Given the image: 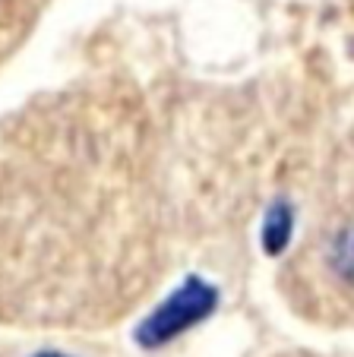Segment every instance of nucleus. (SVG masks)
Listing matches in <instances>:
<instances>
[{
    "mask_svg": "<svg viewBox=\"0 0 354 357\" xmlns=\"http://www.w3.org/2000/svg\"><path fill=\"white\" fill-rule=\"evenodd\" d=\"M212 303H215V291L209 288V284L190 278V282L184 284V288L177 291L146 326H142V342L146 344L168 342V338L184 332L187 326L200 323V319L212 310Z\"/></svg>",
    "mask_w": 354,
    "mask_h": 357,
    "instance_id": "obj_1",
    "label": "nucleus"
},
{
    "mask_svg": "<svg viewBox=\"0 0 354 357\" xmlns=\"http://www.w3.org/2000/svg\"><path fill=\"white\" fill-rule=\"evenodd\" d=\"M329 266L339 278L354 282V228H341L329 243Z\"/></svg>",
    "mask_w": 354,
    "mask_h": 357,
    "instance_id": "obj_2",
    "label": "nucleus"
},
{
    "mask_svg": "<svg viewBox=\"0 0 354 357\" xmlns=\"http://www.w3.org/2000/svg\"><path fill=\"white\" fill-rule=\"evenodd\" d=\"M288 237H291V209L275 206L272 215H269V222H266V231H263L266 250L269 253H279V250L288 243Z\"/></svg>",
    "mask_w": 354,
    "mask_h": 357,
    "instance_id": "obj_3",
    "label": "nucleus"
},
{
    "mask_svg": "<svg viewBox=\"0 0 354 357\" xmlns=\"http://www.w3.org/2000/svg\"><path fill=\"white\" fill-rule=\"evenodd\" d=\"M13 3H22V0H0V13H7Z\"/></svg>",
    "mask_w": 354,
    "mask_h": 357,
    "instance_id": "obj_4",
    "label": "nucleus"
},
{
    "mask_svg": "<svg viewBox=\"0 0 354 357\" xmlns=\"http://www.w3.org/2000/svg\"><path fill=\"white\" fill-rule=\"evenodd\" d=\"M45 357H57V354H45Z\"/></svg>",
    "mask_w": 354,
    "mask_h": 357,
    "instance_id": "obj_5",
    "label": "nucleus"
}]
</instances>
